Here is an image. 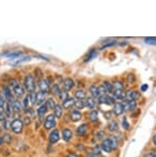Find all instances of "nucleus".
Here are the masks:
<instances>
[{"label": "nucleus", "mask_w": 156, "mask_h": 157, "mask_svg": "<svg viewBox=\"0 0 156 157\" xmlns=\"http://www.w3.org/2000/svg\"><path fill=\"white\" fill-rule=\"evenodd\" d=\"M8 86L10 87L11 91H12V93L15 97L19 98V97L24 96V94H25V88H24L23 86L19 83V81H17L16 79H11V80L9 81Z\"/></svg>", "instance_id": "nucleus-1"}, {"label": "nucleus", "mask_w": 156, "mask_h": 157, "mask_svg": "<svg viewBox=\"0 0 156 157\" xmlns=\"http://www.w3.org/2000/svg\"><path fill=\"white\" fill-rule=\"evenodd\" d=\"M24 88L29 93L36 92V79H34L32 74H28L25 76V79H24Z\"/></svg>", "instance_id": "nucleus-2"}, {"label": "nucleus", "mask_w": 156, "mask_h": 157, "mask_svg": "<svg viewBox=\"0 0 156 157\" xmlns=\"http://www.w3.org/2000/svg\"><path fill=\"white\" fill-rule=\"evenodd\" d=\"M140 92L138 90H128V91H125L124 93V99L127 101H136L140 98Z\"/></svg>", "instance_id": "nucleus-3"}, {"label": "nucleus", "mask_w": 156, "mask_h": 157, "mask_svg": "<svg viewBox=\"0 0 156 157\" xmlns=\"http://www.w3.org/2000/svg\"><path fill=\"white\" fill-rule=\"evenodd\" d=\"M11 129H12V132H14V134H17V135L21 134L24 129L23 121L19 120V119H14V120L12 121V123H11Z\"/></svg>", "instance_id": "nucleus-4"}, {"label": "nucleus", "mask_w": 156, "mask_h": 157, "mask_svg": "<svg viewBox=\"0 0 156 157\" xmlns=\"http://www.w3.org/2000/svg\"><path fill=\"white\" fill-rule=\"evenodd\" d=\"M96 101H97V104H104V105H113L116 103V98L113 97V95L110 94L102 95Z\"/></svg>", "instance_id": "nucleus-5"}, {"label": "nucleus", "mask_w": 156, "mask_h": 157, "mask_svg": "<svg viewBox=\"0 0 156 157\" xmlns=\"http://www.w3.org/2000/svg\"><path fill=\"white\" fill-rule=\"evenodd\" d=\"M40 91L43 92L44 94H47L48 92H50V81L48 78H42L39 82Z\"/></svg>", "instance_id": "nucleus-6"}, {"label": "nucleus", "mask_w": 156, "mask_h": 157, "mask_svg": "<svg viewBox=\"0 0 156 157\" xmlns=\"http://www.w3.org/2000/svg\"><path fill=\"white\" fill-rule=\"evenodd\" d=\"M56 126V117L54 114H48L44 121V128L45 129H52Z\"/></svg>", "instance_id": "nucleus-7"}, {"label": "nucleus", "mask_w": 156, "mask_h": 157, "mask_svg": "<svg viewBox=\"0 0 156 157\" xmlns=\"http://www.w3.org/2000/svg\"><path fill=\"white\" fill-rule=\"evenodd\" d=\"M112 112L116 117H121L125 112L124 106L121 101H116L112 105Z\"/></svg>", "instance_id": "nucleus-8"}, {"label": "nucleus", "mask_w": 156, "mask_h": 157, "mask_svg": "<svg viewBox=\"0 0 156 157\" xmlns=\"http://www.w3.org/2000/svg\"><path fill=\"white\" fill-rule=\"evenodd\" d=\"M2 93H3L4 97H6V101L12 103L13 101H15V96L13 95L12 91H11V89H10L9 86H3V87H2Z\"/></svg>", "instance_id": "nucleus-9"}, {"label": "nucleus", "mask_w": 156, "mask_h": 157, "mask_svg": "<svg viewBox=\"0 0 156 157\" xmlns=\"http://www.w3.org/2000/svg\"><path fill=\"white\" fill-rule=\"evenodd\" d=\"M121 103L124 106L125 111H134V110H136V108H137V101H125V99H122Z\"/></svg>", "instance_id": "nucleus-10"}, {"label": "nucleus", "mask_w": 156, "mask_h": 157, "mask_svg": "<svg viewBox=\"0 0 156 157\" xmlns=\"http://www.w3.org/2000/svg\"><path fill=\"white\" fill-rule=\"evenodd\" d=\"M83 103H85V108H88L90 110H93L96 107V105H97V101L95 98H93L92 96H88L83 101Z\"/></svg>", "instance_id": "nucleus-11"}, {"label": "nucleus", "mask_w": 156, "mask_h": 157, "mask_svg": "<svg viewBox=\"0 0 156 157\" xmlns=\"http://www.w3.org/2000/svg\"><path fill=\"white\" fill-rule=\"evenodd\" d=\"M60 139V134H59V130L58 129H52L50 132L49 136H48V140H49L50 144H55L57 143Z\"/></svg>", "instance_id": "nucleus-12"}, {"label": "nucleus", "mask_w": 156, "mask_h": 157, "mask_svg": "<svg viewBox=\"0 0 156 157\" xmlns=\"http://www.w3.org/2000/svg\"><path fill=\"white\" fill-rule=\"evenodd\" d=\"M61 137L65 142H69L73 138V132L70 128H63L62 132H61Z\"/></svg>", "instance_id": "nucleus-13"}, {"label": "nucleus", "mask_w": 156, "mask_h": 157, "mask_svg": "<svg viewBox=\"0 0 156 157\" xmlns=\"http://www.w3.org/2000/svg\"><path fill=\"white\" fill-rule=\"evenodd\" d=\"M101 147H102V151H104L105 153H111V152H112L110 141H109L108 137L105 138L104 140H102V142H101Z\"/></svg>", "instance_id": "nucleus-14"}, {"label": "nucleus", "mask_w": 156, "mask_h": 157, "mask_svg": "<svg viewBox=\"0 0 156 157\" xmlns=\"http://www.w3.org/2000/svg\"><path fill=\"white\" fill-rule=\"evenodd\" d=\"M88 132V125L86 123H82L76 128V136L77 137H83Z\"/></svg>", "instance_id": "nucleus-15"}, {"label": "nucleus", "mask_w": 156, "mask_h": 157, "mask_svg": "<svg viewBox=\"0 0 156 157\" xmlns=\"http://www.w3.org/2000/svg\"><path fill=\"white\" fill-rule=\"evenodd\" d=\"M74 86H75V82H74V80L72 78H70V77H67V78H65L64 80H63V88L67 92L71 91L72 89L74 88Z\"/></svg>", "instance_id": "nucleus-16"}, {"label": "nucleus", "mask_w": 156, "mask_h": 157, "mask_svg": "<svg viewBox=\"0 0 156 157\" xmlns=\"http://www.w3.org/2000/svg\"><path fill=\"white\" fill-rule=\"evenodd\" d=\"M11 106H12V109L14 113H18V112H21V110H23V105H21V103L18 99L13 101L12 103H11Z\"/></svg>", "instance_id": "nucleus-17"}, {"label": "nucleus", "mask_w": 156, "mask_h": 157, "mask_svg": "<svg viewBox=\"0 0 156 157\" xmlns=\"http://www.w3.org/2000/svg\"><path fill=\"white\" fill-rule=\"evenodd\" d=\"M81 118H82V114H81V112L79 110L77 109L71 110V120L73 122H78V121L81 120Z\"/></svg>", "instance_id": "nucleus-18"}, {"label": "nucleus", "mask_w": 156, "mask_h": 157, "mask_svg": "<svg viewBox=\"0 0 156 157\" xmlns=\"http://www.w3.org/2000/svg\"><path fill=\"white\" fill-rule=\"evenodd\" d=\"M74 105H75V98H74V97L69 96L64 101H62L63 109H70V108H72Z\"/></svg>", "instance_id": "nucleus-19"}, {"label": "nucleus", "mask_w": 156, "mask_h": 157, "mask_svg": "<svg viewBox=\"0 0 156 157\" xmlns=\"http://www.w3.org/2000/svg\"><path fill=\"white\" fill-rule=\"evenodd\" d=\"M74 97H75L76 99H79V101H85V99L88 97L87 92L82 89H77L75 91V93H74Z\"/></svg>", "instance_id": "nucleus-20"}, {"label": "nucleus", "mask_w": 156, "mask_h": 157, "mask_svg": "<svg viewBox=\"0 0 156 157\" xmlns=\"http://www.w3.org/2000/svg\"><path fill=\"white\" fill-rule=\"evenodd\" d=\"M3 113L6 116V118H10V117H12L13 114V109H12V106H11V103H9V101H6V104H4L3 106Z\"/></svg>", "instance_id": "nucleus-21"}, {"label": "nucleus", "mask_w": 156, "mask_h": 157, "mask_svg": "<svg viewBox=\"0 0 156 157\" xmlns=\"http://www.w3.org/2000/svg\"><path fill=\"white\" fill-rule=\"evenodd\" d=\"M89 92H90V94H91V96L93 97V98L97 99L98 97H100V93H98V88H97V86L91 85L89 87Z\"/></svg>", "instance_id": "nucleus-22"}, {"label": "nucleus", "mask_w": 156, "mask_h": 157, "mask_svg": "<svg viewBox=\"0 0 156 157\" xmlns=\"http://www.w3.org/2000/svg\"><path fill=\"white\" fill-rule=\"evenodd\" d=\"M45 96H46V94H44L43 92H41V91L36 92V105H39V106L43 105L44 101H45V99H46V97H45Z\"/></svg>", "instance_id": "nucleus-23"}, {"label": "nucleus", "mask_w": 156, "mask_h": 157, "mask_svg": "<svg viewBox=\"0 0 156 157\" xmlns=\"http://www.w3.org/2000/svg\"><path fill=\"white\" fill-rule=\"evenodd\" d=\"M115 90H122V91H124V83H123L122 80L116 79V80L112 81V91H115Z\"/></svg>", "instance_id": "nucleus-24"}, {"label": "nucleus", "mask_w": 156, "mask_h": 157, "mask_svg": "<svg viewBox=\"0 0 156 157\" xmlns=\"http://www.w3.org/2000/svg\"><path fill=\"white\" fill-rule=\"evenodd\" d=\"M107 127H108V130L111 132H117L119 129V123L117 122L116 120H110L108 123V125H107Z\"/></svg>", "instance_id": "nucleus-25"}, {"label": "nucleus", "mask_w": 156, "mask_h": 157, "mask_svg": "<svg viewBox=\"0 0 156 157\" xmlns=\"http://www.w3.org/2000/svg\"><path fill=\"white\" fill-rule=\"evenodd\" d=\"M54 116L58 119L62 118V116H63V107L62 106L57 104L56 107H55V109H54Z\"/></svg>", "instance_id": "nucleus-26"}, {"label": "nucleus", "mask_w": 156, "mask_h": 157, "mask_svg": "<svg viewBox=\"0 0 156 157\" xmlns=\"http://www.w3.org/2000/svg\"><path fill=\"white\" fill-rule=\"evenodd\" d=\"M47 110H48L47 106H46V104L44 103L43 105H41L38 109H36V114H38L39 117H44L46 114V112H47Z\"/></svg>", "instance_id": "nucleus-27"}, {"label": "nucleus", "mask_w": 156, "mask_h": 157, "mask_svg": "<svg viewBox=\"0 0 156 157\" xmlns=\"http://www.w3.org/2000/svg\"><path fill=\"white\" fill-rule=\"evenodd\" d=\"M108 139H109V141H110L111 150H112V151H115V150H117V149H118V147H119V141H118V139L116 138L115 136H110V137H108Z\"/></svg>", "instance_id": "nucleus-28"}, {"label": "nucleus", "mask_w": 156, "mask_h": 157, "mask_svg": "<svg viewBox=\"0 0 156 157\" xmlns=\"http://www.w3.org/2000/svg\"><path fill=\"white\" fill-rule=\"evenodd\" d=\"M89 120L91 122H96L98 120V111L96 109H93L89 113Z\"/></svg>", "instance_id": "nucleus-29"}, {"label": "nucleus", "mask_w": 156, "mask_h": 157, "mask_svg": "<svg viewBox=\"0 0 156 157\" xmlns=\"http://www.w3.org/2000/svg\"><path fill=\"white\" fill-rule=\"evenodd\" d=\"M45 104H46V106H47L48 109H52V110L55 109V107H56V105H57L54 97H49V98H47L46 99Z\"/></svg>", "instance_id": "nucleus-30"}, {"label": "nucleus", "mask_w": 156, "mask_h": 157, "mask_svg": "<svg viewBox=\"0 0 156 157\" xmlns=\"http://www.w3.org/2000/svg\"><path fill=\"white\" fill-rule=\"evenodd\" d=\"M4 57L6 58H19L21 56V52H6L3 54Z\"/></svg>", "instance_id": "nucleus-31"}, {"label": "nucleus", "mask_w": 156, "mask_h": 157, "mask_svg": "<svg viewBox=\"0 0 156 157\" xmlns=\"http://www.w3.org/2000/svg\"><path fill=\"white\" fill-rule=\"evenodd\" d=\"M50 92L52 93V95L59 96V94H60V92H61V89H60V87H59V85H57V83L52 85L51 87H50Z\"/></svg>", "instance_id": "nucleus-32"}, {"label": "nucleus", "mask_w": 156, "mask_h": 157, "mask_svg": "<svg viewBox=\"0 0 156 157\" xmlns=\"http://www.w3.org/2000/svg\"><path fill=\"white\" fill-rule=\"evenodd\" d=\"M29 104H31V101H30V96L29 94H27L25 96V98L23 99V103H21V105H23V108L24 109H28L29 108Z\"/></svg>", "instance_id": "nucleus-33"}, {"label": "nucleus", "mask_w": 156, "mask_h": 157, "mask_svg": "<svg viewBox=\"0 0 156 157\" xmlns=\"http://www.w3.org/2000/svg\"><path fill=\"white\" fill-rule=\"evenodd\" d=\"M30 57H28V56H25V57H19L18 59H17L16 61H15L14 63H13V65L14 66H16V65H18V64H21V63H23V62H26V61H29L30 60Z\"/></svg>", "instance_id": "nucleus-34"}, {"label": "nucleus", "mask_w": 156, "mask_h": 157, "mask_svg": "<svg viewBox=\"0 0 156 157\" xmlns=\"http://www.w3.org/2000/svg\"><path fill=\"white\" fill-rule=\"evenodd\" d=\"M103 85L106 88L107 92H108L109 94L112 93V82H110V81H108V80H104L103 81Z\"/></svg>", "instance_id": "nucleus-35"}, {"label": "nucleus", "mask_w": 156, "mask_h": 157, "mask_svg": "<svg viewBox=\"0 0 156 157\" xmlns=\"http://www.w3.org/2000/svg\"><path fill=\"white\" fill-rule=\"evenodd\" d=\"M95 56H96V49H91L89 52V54H88L87 58L85 59V61H86V62H89V61L92 60V59H93Z\"/></svg>", "instance_id": "nucleus-36"}, {"label": "nucleus", "mask_w": 156, "mask_h": 157, "mask_svg": "<svg viewBox=\"0 0 156 157\" xmlns=\"http://www.w3.org/2000/svg\"><path fill=\"white\" fill-rule=\"evenodd\" d=\"M74 107H75L77 110H81V109H83V108H85V103H83V101L75 99V105H74Z\"/></svg>", "instance_id": "nucleus-37"}, {"label": "nucleus", "mask_w": 156, "mask_h": 157, "mask_svg": "<svg viewBox=\"0 0 156 157\" xmlns=\"http://www.w3.org/2000/svg\"><path fill=\"white\" fill-rule=\"evenodd\" d=\"M91 152L93 154H95L96 156H101V154H102V147H101V145H95V147H93Z\"/></svg>", "instance_id": "nucleus-38"}, {"label": "nucleus", "mask_w": 156, "mask_h": 157, "mask_svg": "<svg viewBox=\"0 0 156 157\" xmlns=\"http://www.w3.org/2000/svg\"><path fill=\"white\" fill-rule=\"evenodd\" d=\"M98 93H100V96H102V95H107V94H109L108 92H107V90H106V88L104 87V85H100L98 86Z\"/></svg>", "instance_id": "nucleus-39"}, {"label": "nucleus", "mask_w": 156, "mask_h": 157, "mask_svg": "<svg viewBox=\"0 0 156 157\" xmlns=\"http://www.w3.org/2000/svg\"><path fill=\"white\" fill-rule=\"evenodd\" d=\"M113 116H115V114H113L112 110H109V111H105L104 112V118L106 119V120H108V121L112 120V117Z\"/></svg>", "instance_id": "nucleus-40"}, {"label": "nucleus", "mask_w": 156, "mask_h": 157, "mask_svg": "<svg viewBox=\"0 0 156 157\" xmlns=\"http://www.w3.org/2000/svg\"><path fill=\"white\" fill-rule=\"evenodd\" d=\"M121 125H122V127L124 128L125 130H128V129H129V123L127 122L126 117H123V119H122V123H121Z\"/></svg>", "instance_id": "nucleus-41"}, {"label": "nucleus", "mask_w": 156, "mask_h": 157, "mask_svg": "<svg viewBox=\"0 0 156 157\" xmlns=\"http://www.w3.org/2000/svg\"><path fill=\"white\" fill-rule=\"evenodd\" d=\"M59 97H60V99L62 101H64L65 99L69 97V93H67L65 90H61V92H60V94H59Z\"/></svg>", "instance_id": "nucleus-42"}, {"label": "nucleus", "mask_w": 156, "mask_h": 157, "mask_svg": "<svg viewBox=\"0 0 156 157\" xmlns=\"http://www.w3.org/2000/svg\"><path fill=\"white\" fill-rule=\"evenodd\" d=\"M11 121L9 120V119H6V121H3V122H2V128H3V129H6V130H8V129H10L11 128Z\"/></svg>", "instance_id": "nucleus-43"}, {"label": "nucleus", "mask_w": 156, "mask_h": 157, "mask_svg": "<svg viewBox=\"0 0 156 157\" xmlns=\"http://www.w3.org/2000/svg\"><path fill=\"white\" fill-rule=\"evenodd\" d=\"M144 42L149 45H156V39L155 37H146Z\"/></svg>", "instance_id": "nucleus-44"}, {"label": "nucleus", "mask_w": 156, "mask_h": 157, "mask_svg": "<svg viewBox=\"0 0 156 157\" xmlns=\"http://www.w3.org/2000/svg\"><path fill=\"white\" fill-rule=\"evenodd\" d=\"M30 96V101H31V105H36V92H32V93H29Z\"/></svg>", "instance_id": "nucleus-45"}, {"label": "nucleus", "mask_w": 156, "mask_h": 157, "mask_svg": "<svg viewBox=\"0 0 156 157\" xmlns=\"http://www.w3.org/2000/svg\"><path fill=\"white\" fill-rule=\"evenodd\" d=\"M135 80H136L135 75L131 74V73H129V74L127 75V81H128L129 83H134V82H135Z\"/></svg>", "instance_id": "nucleus-46"}, {"label": "nucleus", "mask_w": 156, "mask_h": 157, "mask_svg": "<svg viewBox=\"0 0 156 157\" xmlns=\"http://www.w3.org/2000/svg\"><path fill=\"white\" fill-rule=\"evenodd\" d=\"M116 44H117V42H116V41L109 42L108 44H105V45H103L102 47H101V49H105V48H108V47H112V46H115Z\"/></svg>", "instance_id": "nucleus-47"}, {"label": "nucleus", "mask_w": 156, "mask_h": 157, "mask_svg": "<svg viewBox=\"0 0 156 157\" xmlns=\"http://www.w3.org/2000/svg\"><path fill=\"white\" fill-rule=\"evenodd\" d=\"M2 138H3V141L6 143H10L11 140H12V138H11V136L9 134H4L3 136H2Z\"/></svg>", "instance_id": "nucleus-48"}, {"label": "nucleus", "mask_w": 156, "mask_h": 157, "mask_svg": "<svg viewBox=\"0 0 156 157\" xmlns=\"http://www.w3.org/2000/svg\"><path fill=\"white\" fill-rule=\"evenodd\" d=\"M30 122H31V120H30V117L29 116H27V117H25V119H24V121H23V123H24V125L25 124H30Z\"/></svg>", "instance_id": "nucleus-49"}, {"label": "nucleus", "mask_w": 156, "mask_h": 157, "mask_svg": "<svg viewBox=\"0 0 156 157\" xmlns=\"http://www.w3.org/2000/svg\"><path fill=\"white\" fill-rule=\"evenodd\" d=\"M143 157H156V153L155 152H148L146 154H144Z\"/></svg>", "instance_id": "nucleus-50"}, {"label": "nucleus", "mask_w": 156, "mask_h": 157, "mask_svg": "<svg viewBox=\"0 0 156 157\" xmlns=\"http://www.w3.org/2000/svg\"><path fill=\"white\" fill-rule=\"evenodd\" d=\"M6 114L3 113V112H0V121H1V122H3V121H6Z\"/></svg>", "instance_id": "nucleus-51"}, {"label": "nucleus", "mask_w": 156, "mask_h": 157, "mask_svg": "<svg viewBox=\"0 0 156 157\" xmlns=\"http://www.w3.org/2000/svg\"><path fill=\"white\" fill-rule=\"evenodd\" d=\"M148 89H149V86L148 85H142L141 88H140V91H141V92H146Z\"/></svg>", "instance_id": "nucleus-52"}, {"label": "nucleus", "mask_w": 156, "mask_h": 157, "mask_svg": "<svg viewBox=\"0 0 156 157\" xmlns=\"http://www.w3.org/2000/svg\"><path fill=\"white\" fill-rule=\"evenodd\" d=\"M86 157H98V156H96L95 154H93L92 152H89V153H87Z\"/></svg>", "instance_id": "nucleus-53"}, {"label": "nucleus", "mask_w": 156, "mask_h": 157, "mask_svg": "<svg viewBox=\"0 0 156 157\" xmlns=\"http://www.w3.org/2000/svg\"><path fill=\"white\" fill-rule=\"evenodd\" d=\"M153 144H154V147H156V134L154 135V136H153Z\"/></svg>", "instance_id": "nucleus-54"}, {"label": "nucleus", "mask_w": 156, "mask_h": 157, "mask_svg": "<svg viewBox=\"0 0 156 157\" xmlns=\"http://www.w3.org/2000/svg\"><path fill=\"white\" fill-rule=\"evenodd\" d=\"M67 157H79V156L76 155V154H74V153H71V154H69Z\"/></svg>", "instance_id": "nucleus-55"}, {"label": "nucleus", "mask_w": 156, "mask_h": 157, "mask_svg": "<svg viewBox=\"0 0 156 157\" xmlns=\"http://www.w3.org/2000/svg\"><path fill=\"white\" fill-rule=\"evenodd\" d=\"M4 143V141H3V138H2V137H0V147H1L2 144H3Z\"/></svg>", "instance_id": "nucleus-56"}, {"label": "nucleus", "mask_w": 156, "mask_h": 157, "mask_svg": "<svg viewBox=\"0 0 156 157\" xmlns=\"http://www.w3.org/2000/svg\"><path fill=\"white\" fill-rule=\"evenodd\" d=\"M98 157H104V156H102V155H101V156H98Z\"/></svg>", "instance_id": "nucleus-57"}]
</instances>
